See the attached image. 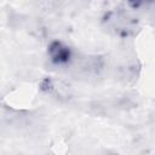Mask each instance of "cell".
Wrapping results in <instances>:
<instances>
[{
	"label": "cell",
	"mask_w": 155,
	"mask_h": 155,
	"mask_svg": "<svg viewBox=\"0 0 155 155\" xmlns=\"http://www.w3.org/2000/svg\"><path fill=\"white\" fill-rule=\"evenodd\" d=\"M47 52H48V56H50L52 63H54V64H65L71 58L70 48L67 45H64L62 41H58V40H54L50 44Z\"/></svg>",
	"instance_id": "obj_1"
}]
</instances>
